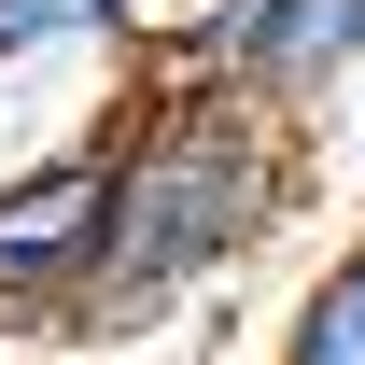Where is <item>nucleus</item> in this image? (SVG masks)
Returning a JSON list of instances; mask_svg holds the SVG:
<instances>
[{
    "mask_svg": "<svg viewBox=\"0 0 365 365\" xmlns=\"http://www.w3.org/2000/svg\"><path fill=\"white\" fill-rule=\"evenodd\" d=\"M113 155V225H98V295L85 323H155L182 295L239 281L295 211V169H309V127H281L253 85L225 71H140V98L98 127Z\"/></svg>",
    "mask_w": 365,
    "mask_h": 365,
    "instance_id": "f257e3e1",
    "label": "nucleus"
},
{
    "mask_svg": "<svg viewBox=\"0 0 365 365\" xmlns=\"http://www.w3.org/2000/svg\"><path fill=\"white\" fill-rule=\"evenodd\" d=\"M98 225H113V155L98 140H56L29 169H0V323H85Z\"/></svg>",
    "mask_w": 365,
    "mask_h": 365,
    "instance_id": "f03ea898",
    "label": "nucleus"
},
{
    "mask_svg": "<svg viewBox=\"0 0 365 365\" xmlns=\"http://www.w3.org/2000/svg\"><path fill=\"white\" fill-rule=\"evenodd\" d=\"M225 85H253L281 127H323V98L365 71V0H253L211 56Z\"/></svg>",
    "mask_w": 365,
    "mask_h": 365,
    "instance_id": "7ed1b4c3",
    "label": "nucleus"
},
{
    "mask_svg": "<svg viewBox=\"0 0 365 365\" xmlns=\"http://www.w3.org/2000/svg\"><path fill=\"white\" fill-rule=\"evenodd\" d=\"M267 365H365V225L295 281V309H281V351Z\"/></svg>",
    "mask_w": 365,
    "mask_h": 365,
    "instance_id": "20e7f679",
    "label": "nucleus"
},
{
    "mask_svg": "<svg viewBox=\"0 0 365 365\" xmlns=\"http://www.w3.org/2000/svg\"><path fill=\"white\" fill-rule=\"evenodd\" d=\"M56 56H127L113 0H0V71H56Z\"/></svg>",
    "mask_w": 365,
    "mask_h": 365,
    "instance_id": "39448f33",
    "label": "nucleus"
},
{
    "mask_svg": "<svg viewBox=\"0 0 365 365\" xmlns=\"http://www.w3.org/2000/svg\"><path fill=\"white\" fill-rule=\"evenodd\" d=\"M225 14H239V0H113V43H127L140 71H211Z\"/></svg>",
    "mask_w": 365,
    "mask_h": 365,
    "instance_id": "423d86ee",
    "label": "nucleus"
}]
</instances>
